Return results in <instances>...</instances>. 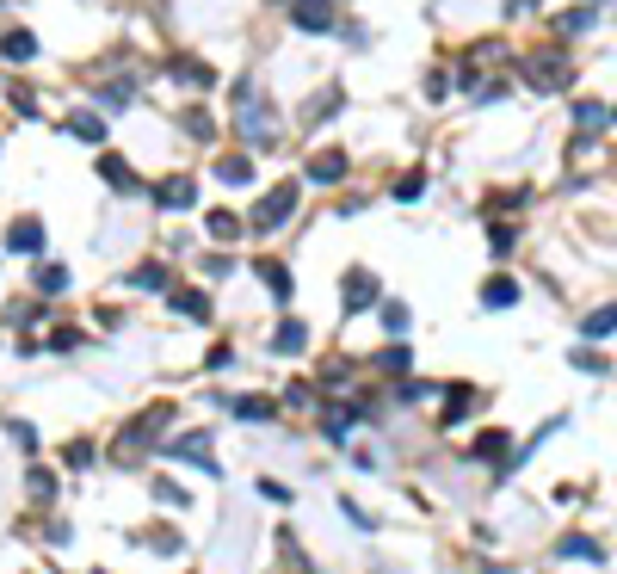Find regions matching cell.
I'll return each instance as SVG.
<instances>
[{
    "label": "cell",
    "instance_id": "obj_12",
    "mask_svg": "<svg viewBox=\"0 0 617 574\" xmlns=\"http://www.w3.org/2000/svg\"><path fill=\"white\" fill-rule=\"evenodd\" d=\"M241 124H247V136H253V142H266V136H272V118H266V105H260V100L241 105Z\"/></svg>",
    "mask_w": 617,
    "mask_h": 574
},
{
    "label": "cell",
    "instance_id": "obj_24",
    "mask_svg": "<svg viewBox=\"0 0 617 574\" xmlns=\"http://www.w3.org/2000/svg\"><path fill=\"white\" fill-rule=\"evenodd\" d=\"M278 352H303V321H284L278 328Z\"/></svg>",
    "mask_w": 617,
    "mask_h": 574
},
{
    "label": "cell",
    "instance_id": "obj_21",
    "mask_svg": "<svg viewBox=\"0 0 617 574\" xmlns=\"http://www.w3.org/2000/svg\"><path fill=\"white\" fill-rule=\"evenodd\" d=\"M420 192H426V173H420V167H413V173H402V179H395V198H402V204H413V198H420Z\"/></svg>",
    "mask_w": 617,
    "mask_h": 574
},
{
    "label": "cell",
    "instance_id": "obj_7",
    "mask_svg": "<svg viewBox=\"0 0 617 574\" xmlns=\"http://www.w3.org/2000/svg\"><path fill=\"white\" fill-rule=\"evenodd\" d=\"M340 173H346V155H340V148H321V155L308 161V179H321V186H334Z\"/></svg>",
    "mask_w": 617,
    "mask_h": 574
},
{
    "label": "cell",
    "instance_id": "obj_27",
    "mask_svg": "<svg viewBox=\"0 0 617 574\" xmlns=\"http://www.w3.org/2000/svg\"><path fill=\"white\" fill-rule=\"evenodd\" d=\"M32 501H37V507H50V501H56V482H50L43 470H32Z\"/></svg>",
    "mask_w": 617,
    "mask_h": 574
},
{
    "label": "cell",
    "instance_id": "obj_32",
    "mask_svg": "<svg viewBox=\"0 0 617 574\" xmlns=\"http://www.w3.org/2000/svg\"><path fill=\"white\" fill-rule=\"evenodd\" d=\"M148 550H161V556H173V550H179V531H148Z\"/></svg>",
    "mask_w": 617,
    "mask_h": 574
},
{
    "label": "cell",
    "instance_id": "obj_15",
    "mask_svg": "<svg viewBox=\"0 0 617 574\" xmlns=\"http://www.w3.org/2000/svg\"><path fill=\"white\" fill-rule=\"evenodd\" d=\"M100 179H111V186H137V173H130L124 155H100Z\"/></svg>",
    "mask_w": 617,
    "mask_h": 574
},
{
    "label": "cell",
    "instance_id": "obj_8",
    "mask_svg": "<svg viewBox=\"0 0 617 574\" xmlns=\"http://www.w3.org/2000/svg\"><path fill=\"white\" fill-rule=\"evenodd\" d=\"M0 56H6V62H32V56H37V37L32 32H6V37H0Z\"/></svg>",
    "mask_w": 617,
    "mask_h": 574
},
{
    "label": "cell",
    "instance_id": "obj_28",
    "mask_svg": "<svg viewBox=\"0 0 617 574\" xmlns=\"http://www.w3.org/2000/svg\"><path fill=\"white\" fill-rule=\"evenodd\" d=\"M555 550H562V556H593V562H599V556H605V550H599V543H586V538H562V543H555Z\"/></svg>",
    "mask_w": 617,
    "mask_h": 574
},
{
    "label": "cell",
    "instance_id": "obj_30",
    "mask_svg": "<svg viewBox=\"0 0 617 574\" xmlns=\"http://www.w3.org/2000/svg\"><path fill=\"white\" fill-rule=\"evenodd\" d=\"M155 501H161V507H185V488H179V482H155Z\"/></svg>",
    "mask_w": 617,
    "mask_h": 574
},
{
    "label": "cell",
    "instance_id": "obj_25",
    "mask_svg": "<svg viewBox=\"0 0 617 574\" xmlns=\"http://www.w3.org/2000/svg\"><path fill=\"white\" fill-rule=\"evenodd\" d=\"M476 407V389H451V407H445V420H463Z\"/></svg>",
    "mask_w": 617,
    "mask_h": 574
},
{
    "label": "cell",
    "instance_id": "obj_1",
    "mask_svg": "<svg viewBox=\"0 0 617 574\" xmlns=\"http://www.w3.org/2000/svg\"><path fill=\"white\" fill-rule=\"evenodd\" d=\"M568 74H574L568 50H531V62H525V81H531V87H544V93L568 87Z\"/></svg>",
    "mask_w": 617,
    "mask_h": 574
},
{
    "label": "cell",
    "instance_id": "obj_34",
    "mask_svg": "<svg viewBox=\"0 0 617 574\" xmlns=\"http://www.w3.org/2000/svg\"><path fill=\"white\" fill-rule=\"evenodd\" d=\"M37 278H43V291H62V284H69V272H62V266H43Z\"/></svg>",
    "mask_w": 617,
    "mask_h": 574
},
{
    "label": "cell",
    "instance_id": "obj_2",
    "mask_svg": "<svg viewBox=\"0 0 617 574\" xmlns=\"http://www.w3.org/2000/svg\"><path fill=\"white\" fill-rule=\"evenodd\" d=\"M290 210H297V179H284V186H272V192L260 198V210H253V229H278Z\"/></svg>",
    "mask_w": 617,
    "mask_h": 574
},
{
    "label": "cell",
    "instance_id": "obj_29",
    "mask_svg": "<svg viewBox=\"0 0 617 574\" xmlns=\"http://www.w3.org/2000/svg\"><path fill=\"white\" fill-rule=\"evenodd\" d=\"M568 365H574V371H605V359H599V352H581V346H574V352H568Z\"/></svg>",
    "mask_w": 617,
    "mask_h": 574
},
{
    "label": "cell",
    "instance_id": "obj_20",
    "mask_svg": "<svg viewBox=\"0 0 617 574\" xmlns=\"http://www.w3.org/2000/svg\"><path fill=\"white\" fill-rule=\"evenodd\" d=\"M617 328V303H605V309H593V315H586V334L599 340V334H612Z\"/></svg>",
    "mask_w": 617,
    "mask_h": 574
},
{
    "label": "cell",
    "instance_id": "obj_17",
    "mask_svg": "<svg viewBox=\"0 0 617 574\" xmlns=\"http://www.w3.org/2000/svg\"><path fill=\"white\" fill-rule=\"evenodd\" d=\"M69 136H81V142H105V124L93 118V111H74V118H69Z\"/></svg>",
    "mask_w": 617,
    "mask_h": 574
},
{
    "label": "cell",
    "instance_id": "obj_10",
    "mask_svg": "<svg viewBox=\"0 0 617 574\" xmlns=\"http://www.w3.org/2000/svg\"><path fill=\"white\" fill-rule=\"evenodd\" d=\"M216 179H223V186H247V179H253V161H247V155H223V161H216Z\"/></svg>",
    "mask_w": 617,
    "mask_h": 574
},
{
    "label": "cell",
    "instance_id": "obj_4",
    "mask_svg": "<svg viewBox=\"0 0 617 574\" xmlns=\"http://www.w3.org/2000/svg\"><path fill=\"white\" fill-rule=\"evenodd\" d=\"M155 198L167 204V210H192L198 186H192V173H173V179H161V186H155Z\"/></svg>",
    "mask_w": 617,
    "mask_h": 574
},
{
    "label": "cell",
    "instance_id": "obj_3",
    "mask_svg": "<svg viewBox=\"0 0 617 574\" xmlns=\"http://www.w3.org/2000/svg\"><path fill=\"white\" fill-rule=\"evenodd\" d=\"M290 19L303 32H327L334 25V0H290Z\"/></svg>",
    "mask_w": 617,
    "mask_h": 574
},
{
    "label": "cell",
    "instance_id": "obj_18",
    "mask_svg": "<svg viewBox=\"0 0 617 574\" xmlns=\"http://www.w3.org/2000/svg\"><path fill=\"white\" fill-rule=\"evenodd\" d=\"M507 445H513L507 433H481V439H476V457H488V464H500V457H507Z\"/></svg>",
    "mask_w": 617,
    "mask_h": 574
},
{
    "label": "cell",
    "instance_id": "obj_14",
    "mask_svg": "<svg viewBox=\"0 0 617 574\" xmlns=\"http://www.w3.org/2000/svg\"><path fill=\"white\" fill-rule=\"evenodd\" d=\"M481 303H488V309H513L518 303V284H513V278H494V284L481 291Z\"/></svg>",
    "mask_w": 617,
    "mask_h": 574
},
{
    "label": "cell",
    "instance_id": "obj_9",
    "mask_svg": "<svg viewBox=\"0 0 617 574\" xmlns=\"http://www.w3.org/2000/svg\"><path fill=\"white\" fill-rule=\"evenodd\" d=\"M377 297V284H371V272H346V309H365Z\"/></svg>",
    "mask_w": 617,
    "mask_h": 574
},
{
    "label": "cell",
    "instance_id": "obj_33",
    "mask_svg": "<svg viewBox=\"0 0 617 574\" xmlns=\"http://www.w3.org/2000/svg\"><path fill=\"white\" fill-rule=\"evenodd\" d=\"M383 371H408V346H389L383 352Z\"/></svg>",
    "mask_w": 617,
    "mask_h": 574
},
{
    "label": "cell",
    "instance_id": "obj_16",
    "mask_svg": "<svg viewBox=\"0 0 617 574\" xmlns=\"http://www.w3.org/2000/svg\"><path fill=\"white\" fill-rule=\"evenodd\" d=\"M173 309H179V315H192V321H210L204 291H173Z\"/></svg>",
    "mask_w": 617,
    "mask_h": 574
},
{
    "label": "cell",
    "instance_id": "obj_5",
    "mask_svg": "<svg viewBox=\"0 0 617 574\" xmlns=\"http://www.w3.org/2000/svg\"><path fill=\"white\" fill-rule=\"evenodd\" d=\"M204 445H210L204 433H192V439H173V445H167V457H192V464H198V470H204V475H216V470H223V464L210 457Z\"/></svg>",
    "mask_w": 617,
    "mask_h": 574
},
{
    "label": "cell",
    "instance_id": "obj_22",
    "mask_svg": "<svg viewBox=\"0 0 617 574\" xmlns=\"http://www.w3.org/2000/svg\"><path fill=\"white\" fill-rule=\"evenodd\" d=\"M173 74H179V81H192V87H210V68H204V62H185V56H173Z\"/></svg>",
    "mask_w": 617,
    "mask_h": 574
},
{
    "label": "cell",
    "instance_id": "obj_6",
    "mask_svg": "<svg viewBox=\"0 0 617 574\" xmlns=\"http://www.w3.org/2000/svg\"><path fill=\"white\" fill-rule=\"evenodd\" d=\"M6 247H13V254H37V247H43V223H37V216H19L13 235H6Z\"/></svg>",
    "mask_w": 617,
    "mask_h": 574
},
{
    "label": "cell",
    "instance_id": "obj_23",
    "mask_svg": "<svg viewBox=\"0 0 617 574\" xmlns=\"http://www.w3.org/2000/svg\"><path fill=\"white\" fill-rule=\"evenodd\" d=\"M137 284H142V291H161V284H167V266H161V260L137 266Z\"/></svg>",
    "mask_w": 617,
    "mask_h": 574
},
{
    "label": "cell",
    "instance_id": "obj_11",
    "mask_svg": "<svg viewBox=\"0 0 617 574\" xmlns=\"http://www.w3.org/2000/svg\"><path fill=\"white\" fill-rule=\"evenodd\" d=\"M260 278L272 284V297H278V303H284V297L297 291V278H290V266H278V260H260Z\"/></svg>",
    "mask_w": 617,
    "mask_h": 574
},
{
    "label": "cell",
    "instance_id": "obj_26",
    "mask_svg": "<svg viewBox=\"0 0 617 574\" xmlns=\"http://www.w3.org/2000/svg\"><path fill=\"white\" fill-rule=\"evenodd\" d=\"M574 124H581V130H599V124H605V111H599L593 100H581V105H574Z\"/></svg>",
    "mask_w": 617,
    "mask_h": 574
},
{
    "label": "cell",
    "instance_id": "obj_13",
    "mask_svg": "<svg viewBox=\"0 0 617 574\" xmlns=\"http://www.w3.org/2000/svg\"><path fill=\"white\" fill-rule=\"evenodd\" d=\"M229 414H241V420H272L278 407L260 402V396H229Z\"/></svg>",
    "mask_w": 617,
    "mask_h": 574
},
{
    "label": "cell",
    "instance_id": "obj_31",
    "mask_svg": "<svg viewBox=\"0 0 617 574\" xmlns=\"http://www.w3.org/2000/svg\"><path fill=\"white\" fill-rule=\"evenodd\" d=\"M383 328H389V334H402V328H408V309H402V303H383Z\"/></svg>",
    "mask_w": 617,
    "mask_h": 574
},
{
    "label": "cell",
    "instance_id": "obj_35",
    "mask_svg": "<svg viewBox=\"0 0 617 574\" xmlns=\"http://www.w3.org/2000/svg\"><path fill=\"white\" fill-rule=\"evenodd\" d=\"M6 433H13V439L25 445V451H37V433H32V426H25V420H13V426H6Z\"/></svg>",
    "mask_w": 617,
    "mask_h": 574
},
{
    "label": "cell",
    "instance_id": "obj_19",
    "mask_svg": "<svg viewBox=\"0 0 617 574\" xmlns=\"http://www.w3.org/2000/svg\"><path fill=\"white\" fill-rule=\"evenodd\" d=\"M210 235H216V241L241 235V216H235V210H210Z\"/></svg>",
    "mask_w": 617,
    "mask_h": 574
},
{
    "label": "cell",
    "instance_id": "obj_36",
    "mask_svg": "<svg viewBox=\"0 0 617 574\" xmlns=\"http://www.w3.org/2000/svg\"><path fill=\"white\" fill-rule=\"evenodd\" d=\"M612 118H617V111H612Z\"/></svg>",
    "mask_w": 617,
    "mask_h": 574
}]
</instances>
